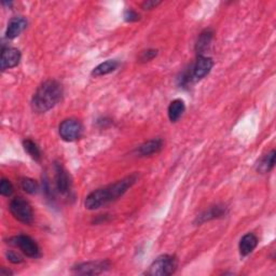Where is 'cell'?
Returning a JSON list of instances; mask_svg holds the SVG:
<instances>
[{
  "label": "cell",
  "instance_id": "cell-1",
  "mask_svg": "<svg viewBox=\"0 0 276 276\" xmlns=\"http://www.w3.org/2000/svg\"><path fill=\"white\" fill-rule=\"evenodd\" d=\"M137 179L138 176L136 174H132L116 182L104 187V188H100L91 192L84 201L85 208L88 210H95L118 200L119 198L122 197L129 188H132L136 183Z\"/></svg>",
  "mask_w": 276,
  "mask_h": 276
},
{
  "label": "cell",
  "instance_id": "cell-2",
  "mask_svg": "<svg viewBox=\"0 0 276 276\" xmlns=\"http://www.w3.org/2000/svg\"><path fill=\"white\" fill-rule=\"evenodd\" d=\"M63 97V86L56 80H47L32 97L31 106L36 112H47L58 105Z\"/></svg>",
  "mask_w": 276,
  "mask_h": 276
},
{
  "label": "cell",
  "instance_id": "cell-3",
  "mask_svg": "<svg viewBox=\"0 0 276 276\" xmlns=\"http://www.w3.org/2000/svg\"><path fill=\"white\" fill-rule=\"evenodd\" d=\"M177 269L176 258L164 255L157 258L149 267L148 274L152 276H167L173 274Z\"/></svg>",
  "mask_w": 276,
  "mask_h": 276
},
{
  "label": "cell",
  "instance_id": "cell-4",
  "mask_svg": "<svg viewBox=\"0 0 276 276\" xmlns=\"http://www.w3.org/2000/svg\"><path fill=\"white\" fill-rule=\"evenodd\" d=\"M10 212L12 216L23 223H31L34 220V213L27 201L23 198H14L10 203Z\"/></svg>",
  "mask_w": 276,
  "mask_h": 276
},
{
  "label": "cell",
  "instance_id": "cell-5",
  "mask_svg": "<svg viewBox=\"0 0 276 276\" xmlns=\"http://www.w3.org/2000/svg\"><path fill=\"white\" fill-rule=\"evenodd\" d=\"M60 136L63 141L65 142H75L82 136L83 128L81 123L76 119H67L64 120L60 124Z\"/></svg>",
  "mask_w": 276,
  "mask_h": 276
},
{
  "label": "cell",
  "instance_id": "cell-6",
  "mask_svg": "<svg viewBox=\"0 0 276 276\" xmlns=\"http://www.w3.org/2000/svg\"><path fill=\"white\" fill-rule=\"evenodd\" d=\"M10 244L19 247L24 255L29 258H37L40 254V249L37 243L28 235L20 234L10 240Z\"/></svg>",
  "mask_w": 276,
  "mask_h": 276
},
{
  "label": "cell",
  "instance_id": "cell-7",
  "mask_svg": "<svg viewBox=\"0 0 276 276\" xmlns=\"http://www.w3.org/2000/svg\"><path fill=\"white\" fill-rule=\"evenodd\" d=\"M110 263L107 260L103 261H93V262H85L76 265L72 271L75 274L79 275H97L105 272L109 269Z\"/></svg>",
  "mask_w": 276,
  "mask_h": 276
},
{
  "label": "cell",
  "instance_id": "cell-8",
  "mask_svg": "<svg viewBox=\"0 0 276 276\" xmlns=\"http://www.w3.org/2000/svg\"><path fill=\"white\" fill-rule=\"evenodd\" d=\"M213 66H214V62L212 59L207 58V56L200 55L192 68V74H191L192 79L194 81L202 80L203 78L206 77L209 74Z\"/></svg>",
  "mask_w": 276,
  "mask_h": 276
},
{
  "label": "cell",
  "instance_id": "cell-9",
  "mask_svg": "<svg viewBox=\"0 0 276 276\" xmlns=\"http://www.w3.org/2000/svg\"><path fill=\"white\" fill-rule=\"evenodd\" d=\"M21 61V52L15 48L3 49L2 59H0V68L2 70L10 69L18 66Z\"/></svg>",
  "mask_w": 276,
  "mask_h": 276
},
{
  "label": "cell",
  "instance_id": "cell-10",
  "mask_svg": "<svg viewBox=\"0 0 276 276\" xmlns=\"http://www.w3.org/2000/svg\"><path fill=\"white\" fill-rule=\"evenodd\" d=\"M162 148H163V141L161 138H154V140L142 144L136 149V153L140 157H148L152 156L154 153L160 152Z\"/></svg>",
  "mask_w": 276,
  "mask_h": 276
},
{
  "label": "cell",
  "instance_id": "cell-11",
  "mask_svg": "<svg viewBox=\"0 0 276 276\" xmlns=\"http://www.w3.org/2000/svg\"><path fill=\"white\" fill-rule=\"evenodd\" d=\"M55 180H56V187H58V190L65 194L67 193L70 187L69 177L66 172V169L63 167L61 163L55 164Z\"/></svg>",
  "mask_w": 276,
  "mask_h": 276
},
{
  "label": "cell",
  "instance_id": "cell-12",
  "mask_svg": "<svg viewBox=\"0 0 276 276\" xmlns=\"http://www.w3.org/2000/svg\"><path fill=\"white\" fill-rule=\"evenodd\" d=\"M27 21L22 18V16H18V18H13L9 24H8V28L6 31V37L8 39H14L18 37L21 32L26 28Z\"/></svg>",
  "mask_w": 276,
  "mask_h": 276
},
{
  "label": "cell",
  "instance_id": "cell-13",
  "mask_svg": "<svg viewBox=\"0 0 276 276\" xmlns=\"http://www.w3.org/2000/svg\"><path fill=\"white\" fill-rule=\"evenodd\" d=\"M258 245V239L255 234L253 233H248L244 235L240 241V253L243 257L248 256L250 253H253L254 249Z\"/></svg>",
  "mask_w": 276,
  "mask_h": 276
},
{
  "label": "cell",
  "instance_id": "cell-14",
  "mask_svg": "<svg viewBox=\"0 0 276 276\" xmlns=\"http://www.w3.org/2000/svg\"><path fill=\"white\" fill-rule=\"evenodd\" d=\"M226 214V208L222 205H216L207 209L206 212L200 215L197 219V223H204L206 221L212 220V219H216L219 217H223Z\"/></svg>",
  "mask_w": 276,
  "mask_h": 276
},
{
  "label": "cell",
  "instance_id": "cell-15",
  "mask_svg": "<svg viewBox=\"0 0 276 276\" xmlns=\"http://www.w3.org/2000/svg\"><path fill=\"white\" fill-rule=\"evenodd\" d=\"M186 110L185 103L181 100H175L170 103L168 107V118L172 122H177L181 118Z\"/></svg>",
  "mask_w": 276,
  "mask_h": 276
},
{
  "label": "cell",
  "instance_id": "cell-16",
  "mask_svg": "<svg viewBox=\"0 0 276 276\" xmlns=\"http://www.w3.org/2000/svg\"><path fill=\"white\" fill-rule=\"evenodd\" d=\"M118 67H119V62L118 61L109 60V61H106V62L100 64L99 66H96L92 70V76L101 77V76L108 75V74H110V72L115 71Z\"/></svg>",
  "mask_w": 276,
  "mask_h": 276
},
{
  "label": "cell",
  "instance_id": "cell-17",
  "mask_svg": "<svg viewBox=\"0 0 276 276\" xmlns=\"http://www.w3.org/2000/svg\"><path fill=\"white\" fill-rule=\"evenodd\" d=\"M213 36H214V32L210 29L204 30L200 35V37L198 39V42H197V47H196L197 51L200 55L205 53V51L208 50L210 42H212V40H213Z\"/></svg>",
  "mask_w": 276,
  "mask_h": 276
},
{
  "label": "cell",
  "instance_id": "cell-18",
  "mask_svg": "<svg viewBox=\"0 0 276 276\" xmlns=\"http://www.w3.org/2000/svg\"><path fill=\"white\" fill-rule=\"evenodd\" d=\"M275 164V151L272 150L270 153H267L266 156H264L260 162L258 163V172L260 173H267L269 170H271L274 167Z\"/></svg>",
  "mask_w": 276,
  "mask_h": 276
},
{
  "label": "cell",
  "instance_id": "cell-19",
  "mask_svg": "<svg viewBox=\"0 0 276 276\" xmlns=\"http://www.w3.org/2000/svg\"><path fill=\"white\" fill-rule=\"evenodd\" d=\"M23 146H24V149H25V151L32 159L38 162L40 161V159H41V152H40L38 146L34 142L30 140H26L24 141Z\"/></svg>",
  "mask_w": 276,
  "mask_h": 276
},
{
  "label": "cell",
  "instance_id": "cell-20",
  "mask_svg": "<svg viewBox=\"0 0 276 276\" xmlns=\"http://www.w3.org/2000/svg\"><path fill=\"white\" fill-rule=\"evenodd\" d=\"M21 188L25 192L29 193V194H35L39 190L38 183L34 179H31V178H28V177H23L22 178V179H21Z\"/></svg>",
  "mask_w": 276,
  "mask_h": 276
},
{
  "label": "cell",
  "instance_id": "cell-21",
  "mask_svg": "<svg viewBox=\"0 0 276 276\" xmlns=\"http://www.w3.org/2000/svg\"><path fill=\"white\" fill-rule=\"evenodd\" d=\"M0 193L3 194L4 197H10L13 193V186L10 180L3 178L2 182H0Z\"/></svg>",
  "mask_w": 276,
  "mask_h": 276
},
{
  "label": "cell",
  "instance_id": "cell-22",
  "mask_svg": "<svg viewBox=\"0 0 276 276\" xmlns=\"http://www.w3.org/2000/svg\"><path fill=\"white\" fill-rule=\"evenodd\" d=\"M158 55V50H154V49H148V50L144 51L141 56H140V62L141 63H146V62H150L153 60L156 56Z\"/></svg>",
  "mask_w": 276,
  "mask_h": 276
},
{
  "label": "cell",
  "instance_id": "cell-23",
  "mask_svg": "<svg viewBox=\"0 0 276 276\" xmlns=\"http://www.w3.org/2000/svg\"><path fill=\"white\" fill-rule=\"evenodd\" d=\"M124 20L126 22H136L140 20V14L132 9H128L124 12Z\"/></svg>",
  "mask_w": 276,
  "mask_h": 276
},
{
  "label": "cell",
  "instance_id": "cell-24",
  "mask_svg": "<svg viewBox=\"0 0 276 276\" xmlns=\"http://www.w3.org/2000/svg\"><path fill=\"white\" fill-rule=\"evenodd\" d=\"M7 258H8V260L12 263L23 262V258L19 254L14 253V251H9V253H7Z\"/></svg>",
  "mask_w": 276,
  "mask_h": 276
},
{
  "label": "cell",
  "instance_id": "cell-25",
  "mask_svg": "<svg viewBox=\"0 0 276 276\" xmlns=\"http://www.w3.org/2000/svg\"><path fill=\"white\" fill-rule=\"evenodd\" d=\"M161 4V2H156V0H147V2H145L143 4V9L144 10H151L153 8H156L157 6H159Z\"/></svg>",
  "mask_w": 276,
  "mask_h": 276
},
{
  "label": "cell",
  "instance_id": "cell-26",
  "mask_svg": "<svg viewBox=\"0 0 276 276\" xmlns=\"http://www.w3.org/2000/svg\"><path fill=\"white\" fill-rule=\"evenodd\" d=\"M0 275H12V272L10 271H6L5 267H3L2 270H0Z\"/></svg>",
  "mask_w": 276,
  "mask_h": 276
}]
</instances>
